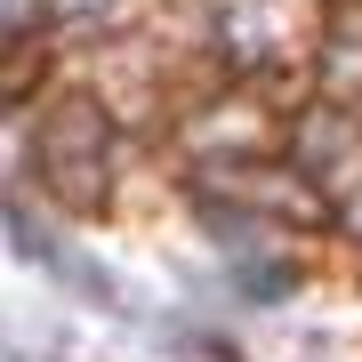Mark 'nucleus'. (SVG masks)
<instances>
[{
	"mask_svg": "<svg viewBox=\"0 0 362 362\" xmlns=\"http://www.w3.org/2000/svg\"><path fill=\"white\" fill-rule=\"evenodd\" d=\"M49 169H57V185H65L73 202L97 194V169H105V121H97V105H65V113H57Z\"/></svg>",
	"mask_w": 362,
	"mask_h": 362,
	"instance_id": "nucleus-1",
	"label": "nucleus"
}]
</instances>
